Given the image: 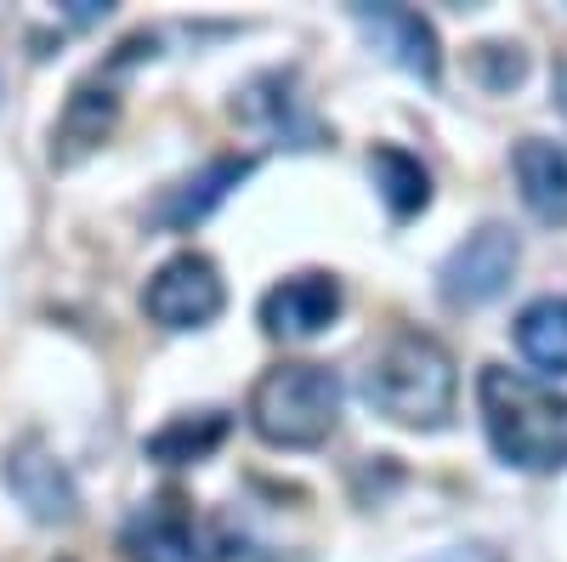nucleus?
Wrapping results in <instances>:
<instances>
[{"instance_id": "obj_1", "label": "nucleus", "mask_w": 567, "mask_h": 562, "mask_svg": "<svg viewBox=\"0 0 567 562\" xmlns=\"http://www.w3.org/2000/svg\"><path fill=\"white\" fill-rule=\"evenodd\" d=\"M358 392L381 420H392V427L437 432V427H449V415L460 403V369H454V352L437 336L398 330L363 364Z\"/></svg>"}, {"instance_id": "obj_17", "label": "nucleus", "mask_w": 567, "mask_h": 562, "mask_svg": "<svg viewBox=\"0 0 567 562\" xmlns=\"http://www.w3.org/2000/svg\"><path fill=\"white\" fill-rule=\"evenodd\" d=\"M471 74H477L488 91H511V85H523L528 58H523V45H499V40H488V45H477V52H471Z\"/></svg>"}, {"instance_id": "obj_8", "label": "nucleus", "mask_w": 567, "mask_h": 562, "mask_svg": "<svg viewBox=\"0 0 567 562\" xmlns=\"http://www.w3.org/2000/svg\"><path fill=\"white\" fill-rule=\"evenodd\" d=\"M341 307H347V296H341L336 273H290L261 296L256 318L272 341H312L341 318Z\"/></svg>"}, {"instance_id": "obj_7", "label": "nucleus", "mask_w": 567, "mask_h": 562, "mask_svg": "<svg viewBox=\"0 0 567 562\" xmlns=\"http://www.w3.org/2000/svg\"><path fill=\"white\" fill-rule=\"evenodd\" d=\"M0 478H7L12 500L29 511L34 523H45V529H69L80 518V489H74L69 466L52 454V443H45L40 432H29V438H18L7 449Z\"/></svg>"}, {"instance_id": "obj_19", "label": "nucleus", "mask_w": 567, "mask_h": 562, "mask_svg": "<svg viewBox=\"0 0 567 562\" xmlns=\"http://www.w3.org/2000/svg\"><path fill=\"white\" fill-rule=\"evenodd\" d=\"M550 98H556V109L567 114V58L556 63V74H550Z\"/></svg>"}, {"instance_id": "obj_9", "label": "nucleus", "mask_w": 567, "mask_h": 562, "mask_svg": "<svg viewBox=\"0 0 567 562\" xmlns=\"http://www.w3.org/2000/svg\"><path fill=\"white\" fill-rule=\"evenodd\" d=\"M352 23L374 40V52H386L398 69H409L414 80L425 85H437L443 74V52H437V29L425 23L420 12L409 7H347Z\"/></svg>"}, {"instance_id": "obj_18", "label": "nucleus", "mask_w": 567, "mask_h": 562, "mask_svg": "<svg viewBox=\"0 0 567 562\" xmlns=\"http://www.w3.org/2000/svg\"><path fill=\"white\" fill-rule=\"evenodd\" d=\"M425 562H505L494 545H449V551H432Z\"/></svg>"}, {"instance_id": "obj_4", "label": "nucleus", "mask_w": 567, "mask_h": 562, "mask_svg": "<svg viewBox=\"0 0 567 562\" xmlns=\"http://www.w3.org/2000/svg\"><path fill=\"white\" fill-rule=\"evenodd\" d=\"M142 52L154 58V34H136V40H125L120 45V58L109 63V69H97L91 80H80L74 91H69V103H63V114H58V131H52V165L58 171H74L80 160H91L109 136H114V125H120V85H114V74L125 69V63H136Z\"/></svg>"}, {"instance_id": "obj_15", "label": "nucleus", "mask_w": 567, "mask_h": 562, "mask_svg": "<svg viewBox=\"0 0 567 562\" xmlns=\"http://www.w3.org/2000/svg\"><path fill=\"white\" fill-rule=\"evenodd\" d=\"M227 432H233V420H227L221 409L171 415L142 449H148V460H159V466H199L205 454H216V449L227 443Z\"/></svg>"}, {"instance_id": "obj_5", "label": "nucleus", "mask_w": 567, "mask_h": 562, "mask_svg": "<svg viewBox=\"0 0 567 562\" xmlns=\"http://www.w3.org/2000/svg\"><path fill=\"white\" fill-rule=\"evenodd\" d=\"M221 307H227V285H221V267L205 251H176L142 285V313L171 336L205 330V324L221 318Z\"/></svg>"}, {"instance_id": "obj_11", "label": "nucleus", "mask_w": 567, "mask_h": 562, "mask_svg": "<svg viewBox=\"0 0 567 562\" xmlns=\"http://www.w3.org/2000/svg\"><path fill=\"white\" fill-rule=\"evenodd\" d=\"M250 171H256V154H216L205 171H194V176H182L176 187H165V200L154 205V222L171 227V233H194L216 205H227V194Z\"/></svg>"}, {"instance_id": "obj_16", "label": "nucleus", "mask_w": 567, "mask_h": 562, "mask_svg": "<svg viewBox=\"0 0 567 562\" xmlns=\"http://www.w3.org/2000/svg\"><path fill=\"white\" fill-rule=\"evenodd\" d=\"M516 352L545 375H567V296H539L516 313Z\"/></svg>"}, {"instance_id": "obj_12", "label": "nucleus", "mask_w": 567, "mask_h": 562, "mask_svg": "<svg viewBox=\"0 0 567 562\" xmlns=\"http://www.w3.org/2000/svg\"><path fill=\"white\" fill-rule=\"evenodd\" d=\"M250 131H267V136H284L290 149H312L318 143V120L307 114V103L296 98V74L290 69H272V74H256L239 103H233Z\"/></svg>"}, {"instance_id": "obj_6", "label": "nucleus", "mask_w": 567, "mask_h": 562, "mask_svg": "<svg viewBox=\"0 0 567 562\" xmlns=\"http://www.w3.org/2000/svg\"><path fill=\"white\" fill-rule=\"evenodd\" d=\"M516 262H523V239H516L505 222H483L477 233H465V239L443 256L437 290H443L449 307H483L516 278Z\"/></svg>"}, {"instance_id": "obj_13", "label": "nucleus", "mask_w": 567, "mask_h": 562, "mask_svg": "<svg viewBox=\"0 0 567 562\" xmlns=\"http://www.w3.org/2000/svg\"><path fill=\"white\" fill-rule=\"evenodd\" d=\"M511 176L516 194L539 222H567V143L550 136H523L511 149Z\"/></svg>"}, {"instance_id": "obj_14", "label": "nucleus", "mask_w": 567, "mask_h": 562, "mask_svg": "<svg viewBox=\"0 0 567 562\" xmlns=\"http://www.w3.org/2000/svg\"><path fill=\"white\" fill-rule=\"evenodd\" d=\"M369 176H374V194H381L392 222H409V216H420L425 205H432V171H425L409 149L381 143L369 154Z\"/></svg>"}, {"instance_id": "obj_3", "label": "nucleus", "mask_w": 567, "mask_h": 562, "mask_svg": "<svg viewBox=\"0 0 567 562\" xmlns=\"http://www.w3.org/2000/svg\"><path fill=\"white\" fill-rule=\"evenodd\" d=\"M245 415L250 432L272 449H318L341 427V375L312 358L272 364L256 375Z\"/></svg>"}, {"instance_id": "obj_10", "label": "nucleus", "mask_w": 567, "mask_h": 562, "mask_svg": "<svg viewBox=\"0 0 567 562\" xmlns=\"http://www.w3.org/2000/svg\"><path fill=\"white\" fill-rule=\"evenodd\" d=\"M125 556L131 562H216L210 540L199 534L194 511L182 500H154L142 505L125 529Z\"/></svg>"}, {"instance_id": "obj_2", "label": "nucleus", "mask_w": 567, "mask_h": 562, "mask_svg": "<svg viewBox=\"0 0 567 562\" xmlns=\"http://www.w3.org/2000/svg\"><path fill=\"white\" fill-rule=\"evenodd\" d=\"M477 409L505 466H516V472H561L567 466V392L534 381L523 369L483 364Z\"/></svg>"}]
</instances>
